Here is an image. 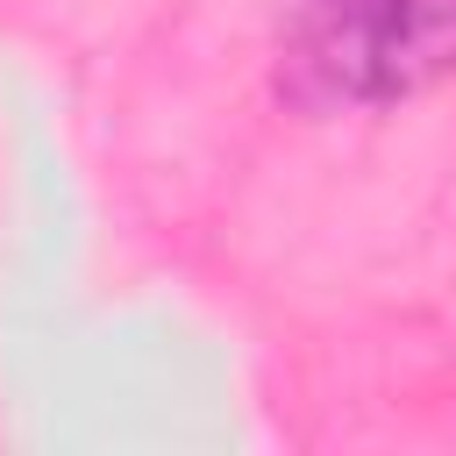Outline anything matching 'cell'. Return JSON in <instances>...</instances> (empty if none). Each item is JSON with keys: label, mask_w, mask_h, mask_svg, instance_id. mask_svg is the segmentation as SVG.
I'll list each match as a JSON object with an SVG mask.
<instances>
[{"label": "cell", "mask_w": 456, "mask_h": 456, "mask_svg": "<svg viewBox=\"0 0 456 456\" xmlns=\"http://www.w3.org/2000/svg\"><path fill=\"white\" fill-rule=\"evenodd\" d=\"M370 93H413L456 64V0H378L363 21Z\"/></svg>", "instance_id": "1"}]
</instances>
